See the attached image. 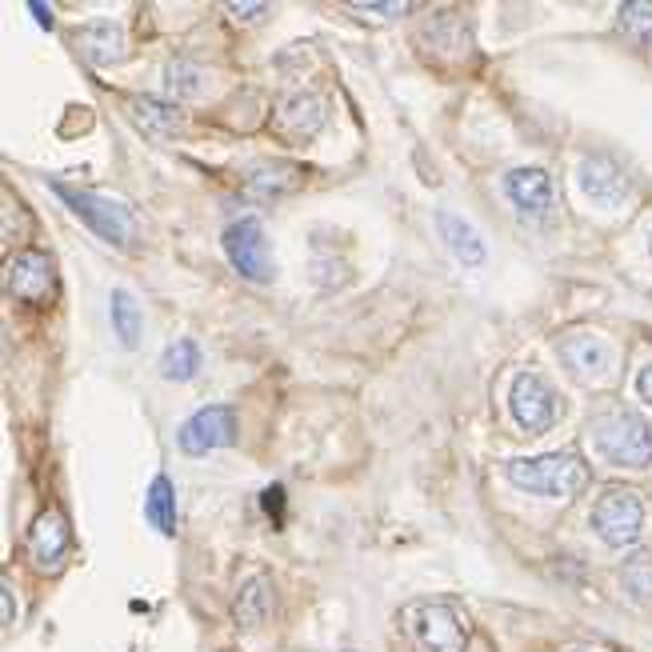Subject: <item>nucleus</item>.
I'll return each instance as SVG.
<instances>
[{
	"label": "nucleus",
	"instance_id": "obj_31",
	"mask_svg": "<svg viewBox=\"0 0 652 652\" xmlns=\"http://www.w3.org/2000/svg\"><path fill=\"white\" fill-rule=\"evenodd\" d=\"M649 249H652V244H649Z\"/></svg>",
	"mask_w": 652,
	"mask_h": 652
},
{
	"label": "nucleus",
	"instance_id": "obj_27",
	"mask_svg": "<svg viewBox=\"0 0 652 652\" xmlns=\"http://www.w3.org/2000/svg\"><path fill=\"white\" fill-rule=\"evenodd\" d=\"M264 12H269V4H229V17H237V21H261Z\"/></svg>",
	"mask_w": 652,
	"mask_h": 652
},
{
	"label": "nucleus",
	"instance_id": "obj_2",
	"mask_svg": "<svg viewBox=\"0 0 652 652\" xmlns=\"http://www.w3.org/2000/svg\"><path fill=\"white\" fill-rule=\"evenodd\" d=\"M592 444L604 461L624 464V469H644L652 464V429L644 417L629 409H609L592 424Z\"/></svg>",
	"mask_w": 652,
	"mask_h": 652
},
{
	"label": "nucleus",
	"instance_id": "obj_28",
	"mask_svg": "<svg viewBox=\"0 0 652 652\" xmlns=\"http://www.w3.org/2000/svg\"><path fill=\"white\" fill-rule=\"evenodd\" d=\"M636 397L652 409V364H644V369L636 372Z\"/></svg>",
	"mask_w": 652,
	"mask_h": 652
},
{
	"label": "nucleus",
	"instance_id": "obj_7",
	"mask_svg": "<svg viewBox=\"0 0 652 652\" xmlns=\"http://www.w3.org/2000/svg\"><path fill=\"white\" fill-rule=\"evenodd\" d=\"M224 257L232 261V269L241 272L244 281H272V249L264 241V229L257 217H241L224 229Z\"/></svg>",
	"mask_w": 652,
	"mask_h": 652
},
{
	"label": "nucleus",
	"instance_id": "obj_13",
	"mask_svg": "<svg viewBox=\"0 0 652 652\" xmlns=\"http://www.w3.org/2000/svg\"><path fill=\"white\" fill-rule=\"evenodd\" d=\"M504 197L516 204L521 217H544L556 201V189H552V177L541 164H521L504 177Z\"/></svg>",
	"mask_w": 652,
	"mask_h": 652
},
{
	"label": "nucleus",
	"instance_id": "obj_22",
	"mask_svg": "<svg viewBox=\"0 0 652 652\" xmlns=\"http://www.w3.org/2000/svg\"><path fill=\"white\" fill-rule=\"evenodd\" d=\"M197 369H201V349H197L192 341H177L164 349L161 372L169 377V381H192Z\"/></svg>",
	"mask_w": 652,
	"mask_h": 652
},
{
	"label": "nucleus",
	"instance_id": "obj_6",
	"mask_svg": "<svg viewBox=\"0 0 652 652\" xmlns=\"http://www.w3.org/2000/svg\"><path fill=\"white\" fill-rule=\"evenodd\" d=\"M409 632L424 652H464V616L444 601H424L409 609Z\"/></svg>",
	"mask_w": 652,
	"mask_h": 652
},
{
	"label": "nucleus",
	"instance_id": "obj_30",
	"mask_svg": "<svg viewBox=\"0 0 652 652\" xmlns=\"http://www.w3.org/2000/svg\"><path fill=\"white\" fill-rule=\"evenodd\" d=\"M32 9V17H37V21L44 24V29H52V12H49V4H29Z\"/></svg>",
	"mask_w": 652,
	"mask_h": 652
},
{
	"label": "nucleus",
	"instance_id": "obj_15",
	"mask_svg": "<svg viewBox=\"0 0 652 652\" xmlns=\"http://www.w3.org/2000/svg\"><path fill=\"white\" fill-rule=\"evenodd\" d=\"M437 229H441V241L449 244V252L457 257V264H464V269H481L489 252H484L481 232L472 229L464 217L441 209V212H437Z\"/></svg>",
	"mask_w": 652,
	"mask_h": 652
},
{
	"label": "nucleus",
	"instance_id": "obj_26",
	"mask_svg": "<svg viewBox=\"0 0 652 652\" xmlns=\"http://www.w3.org/2000/svg\"><path fill=\"white\" fill-rule=\"evenodd\" d=\"M412 4H352V12L357 17H377V21H397V17H404Z\"/></svg>",
	"mask_w": 652,
	"mask_h": 652
},
{
	"label": "nucleus",
	"instance_id": "obj_25",
	"mask_svg": "<svg viewBox=\"0 0 652 652\" xmlns=\"http://www.w3.org/2000/svg\"><path fill=\"white\" fill-rule=\"evenodd\" d=\"M292 184H297V177H292L284 164H264V169H257L249 177V192H257V197H264V201H272V197L289 192Z\"/></svg>",
	"mask_w": 652,
	"mask_h": 652
},
{
	"label": "nucleus",
	"instance_id": "obj_9",
	"mask_svg": "<svg viewBox=\"0 0 652 652\" xmlns=\"http://www.w3.org/2000/svg\"><path fill=\"white\" fill-rule=\"evenodd\" d=\"M556 357H561L564 372H569L572 381L596 384L612 372V349L601 337H592V332H564L561 341H556Z\"/></svg>",
	"mask_w": 652,
	"mask_h": 652
},
{
	"label": "nucleus",
	"instance_id": "obj_29",
	"mask_svg": "<svg viewBox=\"0 0 652 652\" xmlns=\"http://www.w3.org/2000/svg\"><path fill=\"white\" fill-rule=\"evenodd\" d=\"M0 604H4V624H12V621H17V601H12L9 584H4V592H0Z\"/></svg>",
	"mask_w": 652,
	"mask_h": 652
},
{
	"label": "nucleus",
	"instance_id": "obj_5",
	"mask_svg": "<svg viewBox=\"0 0 652 652\" xmlns=\"http://www.w3.org/2000/svg\"><path fill=\"white\" fill-rule=\"evenodd\" d=\"M509 412L524 437H541L561 417V401L536 372H516L509 384Z\"/></svg>",
	"mask_w": 652,
	"mask_h": 652
},
{
	"label": "nucleus",
	"instance_id": "obj_14",
	"mask_svg": "<svg viewBox=\"0 0 652 652\" xmlns=\"http://www.w3.org/2000/svg\"><path fill=\"white\" fill-rule=\"evenodd\" d=\"M69 544H72V532L69 521H64V512L57 509H44L29 529V552L32 561L41 564V569H61L64 556H69Z\"/></svg>",
	"mask_w": 652,
	"mask_h": 652
},
{
	"label": "nucleus",
	"instance_id": "obj_11",
	"mask_svg": "<svg viewBox=\"0 0 652 652\" xmlns=\"http://www.w3.org/2000/svg\"><path fill=\"white\" fill-rule=\"evenodd\" d=\"M576 184H581L584 197H589L592 204H601V209H621L632 192L629 172L616 161H609V157H584L581 169H576Z\"/></svg>",
	"mask_w": 652,
	"mask_h": 652
},
{
	"label": "nucleus",
	"instance_id": "obj_18",
	"mask_svg": "<svg viewBox=\"0 0 652 652\" xmlns=\"http://www.w3.org/2000/svg\"><path fill=\"white\" fill-rule=\"evenodd\" d=\"M144 512H149L152 529L161 532V536H172V532H177V489H172L169 472H157V477H152Z\"/></svg>",
	"mask_w": 652,
	"mask_h": 652
},
{
	"label": "nucleus",
	"instance_id": "obj_1",
	"mask_svg": "<svg viewBox=\"0 0 652 652\" xmlns=\"http://www.w3.org/2000/svg\"><path fill=\"white\" fill-rule=\"evenodd\" d=\"M504 477L532 496H576L589 484V464L576 452H541V457H516L504 464Z\"/></svg>",
	"mask_w": 652,
	"mask_h": 652
},
{
	"label": "nucleus",
	"instance_id": "obj_10",
	"mask_svg": "<svg viewBox=\"0 0 652 652\" xmlns=\"http://www.w3.org/2000/svg\"><path fill=\"white\" fill-rule=\"evenodd\" d=\"M237 441V417L224 404H209V409L192 412L181 424V449L189 457H204L212 449H229Z\"/></svg>",
	"mask_w": 652,
	"mask_h": 652
},
{
	"label": "nucleus",
	"instance_id": "obj_24",
	"mask_svg": "<svg viewBox=\"0 0 652 652\" xmlns=\"http://www.w3.org/2000/svg\"><path fill=\"white\" fill-rule=\"evenodd\" d=\"M164 89H169L172 101H189V97L201 92V69L189 61H172L164 69Z\"/></svg>",
	"mask_w": 652,
	"mask_h": 652
},
{
	"label": "nucleus",
	"instance_id": "obj_23",
	"mask_svg": "<svg viewBox=\"0 0 652 652\" xmlns=\"http://www.w3.org/2000/svg\"><path fill=\"white\" fill-rule=\"evenodd\" d=\"M616 29L636 44H649L652 41V4L644 0H624L621 9H616Z\"/></svg>",
	"mask_w": 652,
	"mask_h": 652
},
{
	"label": "nucleus",
	"instance_id": "obj_12",
	"mask_svg": "<svg viewBox=\"0 0 652 652\" xmlns=\"http://www.w3.org/2000/svg\"><path fill=\"white\" fill-rule=\"evenodd\" d=\"M272 124H277V132L289 137V141H309V137H317L324 124L321 92L297 89V92H289V97H281V104L272 112Z\"/></svg>",
	"mask_w": 652,
	"mask_h": 652
},
{
	"label": "nucleus",
	"instance_id": "obj_8",
	"mask_svg": "<svg viewBox=\"0 0 652 652\" xmlns=\"http://www.w3.org/2000/svg\"><path fill=\"white\" fill-rule=\"evenodd\" d=\"M9 292L24 304H49L57 297V264L49 252L24 249L9 261Z\"/></svg>",
	"mask_w": 652,
	"mask_h": 652
},
{
	"label": "nucleus",
	"instance_id": "obj_16",
	"mask_svg": "<svg viewBox=\"0 0 652 652\" xmlns=\"http://www.w3.org/2000/svg\"><path fill=\"white\" fill-rule=\"evenodd\" d=\"M77 49L89 64H117L124 61L129 52V41H124V29L112 21H92L77 32Z\"/></svg>",
	"mask_w": 652,
	"mask_h": 652
},
{
	"label": "nucleus",
	"instance_id": "obj_3",
	"mask_svg": "<svg viewBox=\"0 0 652 652\" xmlns=\"http://www.w3.org/2000/svg\"><path fill=\"white\" fill-rule=\"evenodd\" d=\"M592 532L609 549H629L644 532V501L629 484H609L592 504Z\"/></svg>",
	"mask_w": 652,
	"mask_h": 652
},
{
	"label": "nucleus",
	"instance_id": "obj_17",
	"mask_svg": "<svg viewBox=\"0 0 652 652\" xmlns=\"http://www.w3.org/2000/svg\"><path fill=\"white\" fill-rule=\"evenodd\" d=\"M132 121L149 132L152 141H177L184 132V112L161 97H137L132 101Z\"/></svg>",
	"mask_w": 652,
	"mask_h": 652
},
{
	"label": "nucleus",
	"instance_id": "obj_4",
	"mask_svg": "<svg viewBox=\"0 0 652 652\" xmlns=\"http://www.w3.org/2000/svg\"><path fill=\"white\" fill-rule=\"evenodd\" d=\"M52 192L61 197L64 204H69L77 217H81L84 224H89L101 241L117 244V249H124L132 237V212L124 209L121 201H112V197H101V192H84V189H72V184H61L52 181Z\"/></svg>",
	"mask_w": 652,
	"mask_h": 652
},
{
	"label": "nucleus",
	"instance_id": "obj_19",
	"mask_svg": "<svg viewBox=\"0 0 652 652\" xmlns=\"http://www.w3.org/2000/svg\"><path fill=\"white\" fill-rule=\"evenodd\" d=\"M269 612H272L269 576H252V581L241 589V596H237V621H241L244 629H252V624L269 621Z\"/></svg>",
	"mask_w": 652,
	"mask_h": 652
},
{
	"label": "nucleus",
	"instance_id": "obj_20",
	"mask_svg": "<svg viewBox=\"0 0 652 652\" xmlns=\"http://www.w3.org/2000/svg\"><path fill=\"white\" fill-rule=\"evenodd\" d=\"M109 317L124 349H137V344H141V309H137V301H132L124 289H117L109 297Z\"/></svg>",
	"mask_w": 652,
	"mask_h": 652
},
{
	"label": "nucleus",
	"instance_id": "obj_21",
	"mask_svg": "<svg viewBox=\"0 0 652 652\" xmlns=\"http://www.w3.org/2000/svg\"><path fill=\"white\" fill-rule=\"evenodd\" d=\"M621 584L636 604L652 601V556L649 552H636L621 564Z\"/></svg>",
	"mask_w": 652,
	"mask_h": 652
}]
</instances>
